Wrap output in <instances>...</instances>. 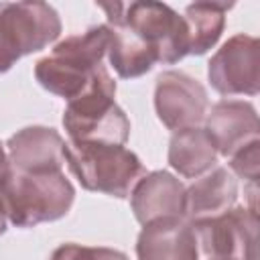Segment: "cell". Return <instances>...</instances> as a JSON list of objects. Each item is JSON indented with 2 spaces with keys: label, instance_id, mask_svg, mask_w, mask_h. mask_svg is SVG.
<instances>
[{
  "label": "cell",
  "instance_id": "6",
  "mask_svg": "<svg viewBox=\"0 0 260 260\" xmlns=\"http://www.w3.org/2000/svg\"><path fill=\"white\" fill-rule=\"evenodd\" d=\"M114 95L116 87H100L67 102L63 128L69 142L126 144L130 136V120L114 102Z\"/></svg>",
  "mask_w": 260,
  "mask_h": 260
},
{
  "label": "cell",
  "instance_id": "19",
  "mask_svg": "<svg viewBox=\"0 0 260 260\" xmlns=\"http://www.w3.org/2000/svg\"><path fill=\"white\" fill-rule=\"evenodd\" d=\"M230 169L250 187H256L260 173V140H254L230 156Z\"/></svg>",
  "mask_w": 260,
  "mask_h": 260
},
{
  "label": "cell",
  "instance_id": "8",
  "mask_svg": "<svg viewBox=\"0 0 260 260\" xmlns=\"http://www.w3.org/2000/svg\"><path fill=\"white\" fill-rule=\"evenodd\" d=\"M207 77L221 95H256L260 89V41L234 35L209 59Z\"/></svg>",
  "mask_w": 260,
  "mask_h": 260
},
{
  "label": "cell",
  "instance_id": "20",
  "mask_svg": "<svg viewBox=\"0 0 260 260\" xmlns=\"http://www.w3.org/2000/svg\"><path fill=\"white\" fill-rule=\"evenodd\" d=\"M10 173H12V167H10V160H8V152L0 144V187L6 183V179L10 177Z\"/></svg>",
  "mask_w": 260,
  "mask_h": 260
},
{
  "label": "cell",
  "instance_id": "16",
  "mask_svg": "<svg viewBox=\"0 0 260 260\" xmlns=\"http://www.w3.org/2000/svg\"><path fill=\"white\" fill-rule=\"evenodd\" d=\"M108 30H110V47H108L110 65L122 79L140 77L148 73L154 67V63H158L154 49L128 26L108 24Z\"/></svg>",
  "mask_w": 260,
  "mask_h": 260
},
{
  "label": "cell",
  "instance_id": "10",
  "mask_svg": "<svg viewBox=\"0 0 260 260\" xmlns=\"http://www.w3.org/2000/svg\"><path fill=\"white\" fill-rule=\"evenodd\" d=\"M8 160L16 173H51L63 171L65 140L55 128L26 126L6 142Z\"/></svg>",
  "mask_w": 260,
  "mask_h": 260
},
{
  "label": "cell",
  "instance_id": "1",
  "mask_svg": "<svg viewBox=\"0 0 260 260\" xmlns=\"http://www.w3.org/2000/svg\"><path fill=\"white\" fill-rule=\"evenodd\" d=\"M110 47L108 24H98L85 32L71 35L57 43L53 51L35 65V79L47 91L71 102L100 87H116L104 65Z\"/></svg>",
  "mask_w": 260,
  "mask_h": 260
},
{
  "label": "cell",
  "instance_id": "21",
  "mask_svg": "<svg viewBox=\"0 0 260 260\" xmlns=\"http://www.w3.org/2000/svg\"><path fill=\"white\" fill-rule=\"evenodd\" d=\"M6 223H8V215H6V205H4L2 187H0V236L6 232Z\"/></svg>",
  "mask_w": 260,
  "mask_h": 260
},
{
  "label": "cell",
  "instance_id": "14",
  "mask_svg": "<svg viewBox=\"0 0 260 260\" xmlns=\"http://www.w3.org/2000/svg\"><path fill=\"white\" fill-rule=\"evenodd\" d=\"M238 199V181L225 167H215L189 189H185V213L189 223L215 217L234 207Z\"/></svg>",
  "mask_w": 260,
  "mask_h": 260
},
{
  "label": "cell",
  "instance_id": "18",
  "mask_svg": "<svg viewBox=\"0 0 260 260\" xmlns=\"http://www.w3.org/2000/svg\"><path fill=\"white\" fill-rule=\"evenodd\" d=\"M49 260H130L124 252L106 246H81V244H61L57 246Z\"/></svg>",
  "mask_w": 260,
  "mask_h": 260
},
{
  "label": "cell",
  "instance_id": "11",
  "mask_svg": "<svg viewBox=\"0 0 260 260\" xmlns=\"http://www.w3.org/2000/svg\"><path fill=\"white\" fill-rule=\"evenodd\" d=\"M205 132L217 154L232 156L246 144L258 140L260 122L256 108L242 100H221L205 116Z\"/></svg>",
  "mask_w": 260,
  "mask_h": 260
},
{
  "label": "cell",
  "instance_id": "4",
  "mask_svg": "<svg viewBox=\"0 0 260 260\" xmlns=\"http://www.w3.org/2000/svg\"><path fill=\"white\" fill-rule=\"evenodd\" d=\"M100 10L106 12L108 24H124L142 37L156 53L158 63L173 65L189 55V30L169 4L142 0V2H114L100 4Z\"/></svg>",
  "mask_w": 260,
  "mask_h": 260
},
{
  "label": "cell",
  "instance_id": "12",
  "mask_svg": "<svg viewBox=\"0 0 260 260\" xmlns=\"http://www.w3.org/2000/svg\"><path fill=\"white\" fill-rule=\"evenodd\" d=\"M138 260H199L193 225L185 217H158L144 223L136 240Z\"/></svg>",
  "mask_w": 260,
  "mask_h": 260
},
{
  "label": "cell",
  "instance_id": "15",
  "mask_svg": "<svg viewBox=\"0 0 260 260\" xmlns=\"http://www.w3.org/2000/svg\"><path fill=\"white\" fill-rule=\"evenodd\" d=\"M169 165L185 179H197L211 171L217 160V150L205 128H187L171 136Z\"/></svg>",
  "mask_w": 260,
  "mask_h": 260
},
{
  "label": "cell",
  "instance_id": "9",
  "mask_svg": "<svg viewBox=\"0 0 260 260\" xmlns=\"http://www.w3.org/2000/svg\"><path fill=\"white\" fill-rule=\"evenodd\" d=\"M154 110L173 132L197 128L207 114V91L201 81L183 71H162L154 85Z\"/></svg>",
  "mask_w": 260,
  "mask_h": 260
},
{
  "label": "cell",
  "instance_id": "17",
  "mask_svg": "<svg viewBox=\"0 0 260 260\" xmlns=\"http://www.w3.org/2000/svg\"><path fill=\"white\" fill-rule=\"evenodd\" d=\"M228 2H193L185 8V24L189 30V55L207 53L221 37L225 26Z\"/></svg>",
  "mask_w": 260,
  "mask_h": 260
},
{
  "label": "cell",
  "instance_id": "2",
  "mask_svg": "<svg viewBox=\"0 0 260 260\" xmlns=\"http://www.w3.org/2000/svg\"><path fill=\"white\" fill-rule=\"evenodd\" d=\"M65 162L83 189L118 199L128 197L144 177L142 160L122 144L67 140Z\"/></svg>",
  "mask_w": 260,
  "mask_h": 260
},
{
  "label": "cell",
  "instance_id": "13",
  "mask_svg": "<svg viewBox=\"0 0 260 260\" xmlns=\"http://www.w3.org/2000/svg\"><path fill=\"white\" fill-rule=\"evenodd\" d=\"M130 205L142 225L158 217H183L185 185L167 171H152L134 185Z\"/></svg>",
  "mask_w": 260,
  "mask_h": 260
},
{
  "label": "cell",
  "instance_id": "5",
  "mask_svg": "<svg viewBox=\"0 0 260 260\" xmlns=\"http://www.w3.org/2000/svg\"><path fill=\"white\" fill-rule=\"evenodd\" d=\"M61 18L47 2H0V73L57 41Z\"/></svg>",
  "mask_w": 260,
  "mask_h": 260
},
{
  "label": "cell",
  "instance_id": "7",
  "mask_svg": "<svg viewBox=\"0 0 260 260\" xmlns=\"http://www.w3.org/2000/svg\"><path fill=\"white\" fill-rule=\"evenodd\" d=\"M191 225L209 260H258V211L232 207Z\"/></svg>",
  "mask_w": 260,
  "mask_h": 260
},
{
  "label": "cell",
  "instance_id": "3",
  "mask_svg": "<svg viewBox=\"0 0 260 260\" xmlns=\"http://www.w3.org/2000/svg\"><path fill=\"white\" fill-rule=\"evenodd\" d=\"M8 221L16 228H35L45 221L61 219L69 213L75 189L63 171L16 173L12 171L2 185Z\"/></svg>",
  "mask_w": 260,
  "mask_h": 260
}]
</instances>
